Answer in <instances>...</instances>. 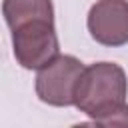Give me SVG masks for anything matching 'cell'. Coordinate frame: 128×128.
I'll list each match as a JSON object with an SVG mask.
<instances>
[{"label":"cell","instance_id":"1","mask_svg":"<svg viewBox=\"0 0 128 128\" xmlns=\"http://www.w3.org/2000/svg\"><path fill=\"white\" fill-rule=\"evenodd\" d=\"M128 78L116 62H94L84 66L74 106L98 124H128Z\"/></svg>","mask_w":128,"mask_h":128},{"label":"cell","instance_id":"2","mask_svg":"<svg viewBox=\"0 0 128 128\" xmlns=\"http://www.w3.org/2000/svg\"><path fill=\"white\" fill-rule=\"evenodd\" d=\"M12 50L16 62L26 70H38L58 56V36L54 20H32L12 30Z\"/></svg>","mask_w":128,"mask_h":128},{"label":"cell","instance_id":"3","mask_svg":"<svg viewBox=\"0 0 128 128\" xmlns=\"http://www.w3.org/2000/svg\"><path fill=\"white\" fill-rule=\"evenodd\" d=\"M84 64L70 54H58L48 64L38 68L36 96L50 106H74V90Z\"/></svg>","mask_w":128,"mask_h":128},{"label":"cell","instance_id":"4","mask_svg":"<svg viewBox=\"0 0 128 128\" xmlns=\"http://www.w3.org/2000/svg\"><path fill=\"white\" fill-rule=\"evenodd\" d=\"M86 26L102 46L118 48L128 44V0H96L90 6Z\"/></svg>","mask_w":128,"mask_h":128},{"label":"cell","instance_id":"5","mask_svg":"<svg viewBox=\"0 0 128 128\" xmlns=\"http://www.w3.org/2000/svg\"><path fill=\"white\" fill-rule=\"evenodd\" d=\"M2 14L10 30L32 20H54L52 0H2Z\"/></svg>","mask_w":128,"mask_h":128}]
</instances>
